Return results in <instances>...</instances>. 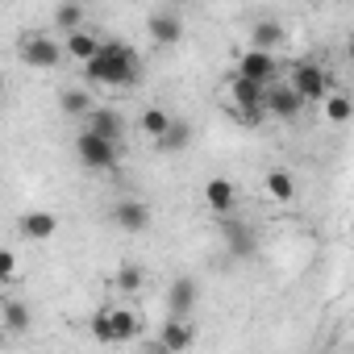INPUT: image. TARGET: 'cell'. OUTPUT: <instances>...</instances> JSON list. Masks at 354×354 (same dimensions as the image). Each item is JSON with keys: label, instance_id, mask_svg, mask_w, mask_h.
Returning a JSON list of instances; mask_svg holds the SVG:
<instances>
[{"label": "cell", "instance_id": "obj_4", "mask_svg": "<svg viewBox=\"0 0 354 354\" xmlns=\"http://www.w3.org/2000/svg\"><path fill=\"white\" fill-rule=\"evenodd\" d=\"M17 55H21V63L34 67V71H55V67L63 63V42H59L55 34H21Z\"/></svg>", "mask_w": 354, "mask_h": 354}, {"label": "cell", "instance_id": "obj_12", "mask_svg": "<svg viewBox=\"0 0 354 354\" xmlns=\"http://www.w3.org/2000/svg\"><path fill=\"white\" fill-rule=\"evenodd\" d=\"M192 342H196V325H192L188 317H171V321H162V329H158V346H162V350L180 354V350H188Z\"/></svg>", "mask_w": 354, "mask_h": 354}, {"label": "cell", "instance_id": "obj_16", "mask_svg": "<svg viewBox=\"0 0 354 354\" xmlns=\"http://www.w3.org/2000/svg\"><path fill=\"white\" fill-rule=\"evenodd\" d=\"M196 300H201L196 279H175V283L167 288V308H171V317H192Z\"/></svg>", "mask_w": 354, "mask_h": 354}, {"label": "cell", "instance_id": "obj_11", "mask_svg": "<svg viewBox=\"0 0 354 354\" xmlns=\"http://www.w3.org/2000/svg\"><path fill=\"white\" fill-rule=\"evenodd\" d=\"M84 129H92V133H100V138H109V142H125V121H121V113L100 109V104H92V109L84 113Z\"/></svg>", "mask_w": 354, "mask_h": 354}, {"label": "cell", "instance_id": "obj_6", "mask_svg": "<svg viewBox=\"0 0 354 354\" xmlns=\"http://www.w3.org/2000/svg\"><path fill=\"white\" fill-rule=\"evenodd\" d=\"M75 154H80V162H84L88 171H113V167L121 162V142H109V138H100V133H92V129H80Z\"/></svg>", "mask_w": 354, "mask_h": 354}, {"label": "cell", "instance_id": "obj_2", "mask_svg": "<svg viewBox=\"0 0 354 354\" xmlns=\"http://www.w3.org/2000/svg\"><path fill=\"white\" fill-rule=\"evenodd\" d=\"M88 325H92V337L100 346H125V342H133L142 333V317L129 304H104Z\"/></svg>", "mask_w": 354, "mask_h": 354}, {"label": "cell", "instance_id": "obj_20", "mask_svg": "<svg viewBox=\"0 0 354 354\" xmlns=\"http://www.w3.org/2000/svg\"><path fill=\"white\" fill-rule=\"evenodd\" d=\"M188 142H192V125L180 121V117H171V125H167V133L154 142V150H158V154H175V150H188Z\"/></svg>", "mask_w": 354, "mask_h": 354}, {"label": "cell", "instance_id": "obj_13", "mask_svg": "<svg viewBox=\"0 0 354 354\" xmlns=\"http://www.w3.org/2000/svg\"><path fill=\"white\" fill-rule=\"evenodd\" d=\"M221 238H225V246H230L234 259H250L254 254V230L246 221H234L230 213L221 217Z\"/></svg>", "mask_w": 354, "mask_h": 354}, {"label": "cell", "instance_id": "obj_27", "mask_svg": "<svg viewBox=\"0 0 354 354\" xmlns=\"http://www.w3.org/2000/svg\"><path fill=\"white\" fill-rule=\"evenodd\" d=\"M21 279V263H17V250L0 246V288H13Z\"/></svg>", "mask_w": 354, "mask_h": 354}, {"label": "cell", "instance_id": "obj_14", "mask_svg": "<svg viewBox=\"0 0 354 354\" xmlns=\"http://www.w3.org/2000/svg\"><path fill=\"white\" fill-rule=\"evenodd\" d=\"M146 34H150L154 46H180V38H184V21L175 17V13H150Z\"/></svg>", "mask_w": 354, "mask_h": 354}, {"label": "cell", "instance_id": "obj_10", "mask_svg": "<svg viewBox=\"0 0 354 354\" xmlns=\"http://www.w3.org/2000/svg\"><path fill=\"white\" fill-rule=\"evenodd\" d=\"M205 205H209L213 217L234 213V209H238V188H234V180H225V175H213V180L205 184Z\"/></svg>", "mask_w": 354, "mask_h": 354}, {"label": "cell", "instance_id": "obj_22", "mask_svg": "<svg viewBox=\"0 0 354 354\" xmlns=\"http://www.w3.org/2000/svg\"><path fill=\"white\" fill-rule=\"evenodd\" d=\"M350 113H354V104H350V96H346V92H337V88L321 100V117H325L329 125H346V121H350Z\"/></svg>", "mask_w": 354, "mask_h": 354}, {"label": "cell", "instance_id": "obj_3", "mask_svg": "<svg viewBox=\"0 0 354 354\" xmlns=\"http://www.w3.org/2000/svg\"><path fill=\"white\" fill-rule=\"evenodd\" d=\"M263 92H267V84H254V80H246V75H234L230 84H225V109L242 121V125H259L267 113H263Z\"/></svg>", "mask_w": 354, "mask_h": 354}, {"label": "cell", "instance_id": "obj_9", "mask_svg": "<svg viewBox=\"0 0 354 354\" xmlns=\"http://www.w3.org/2000/svg\"><path fill=\"white\" fill-rule=\"evenodd\" d=\"M113 221H117V230H125V234H142V230H150L154 213H150L146 201H117V205H113Z\"/></svg>", "mask_w": 354, "mask_h": 354}, {"label": "cell", "instance_id": "obj_5", "mask_svg": "<svg viewBox=\"0 0 354 354\" xmlns=\"http://www.w3.org/2000/svg\"><path fill=\"white\" fill-rule=\"evenodd\" d=\"M288 84H292V92H296L304 104H321V100L333 92V75H329L321 63H296L292 75H288Z\"/></svg>", "mask_w": 354, "mask_h": 354}, {"label": "cell", "instance_id": "obj_24", "mask_svg": "<svg viewBox=\"0 0 354 354\" xmlns=\"http://www.w3.org/2000/svg\"><path fill=\"white\" fill-rule=\"evenodd\" d=\"M88 21V9H84V0H63V5L55 9V30H80Z\"/></svg>", "mask_w": 354, "mask_h": 354}, {"label": "cell", "instance_id": "obj_19", "mask_svg": "<svg viewBox=\"0 0 354 354\" xmlns=\"http://www.w3.org/2000/svg\"><path fill=\"white\" fill-rule=\"evenodd\" d=\"M263 192H267V201H275V205H292V201H296V175H292V171H267Z\"/></svg>", "mask_w": 354, "mask_h": 354}, {"label": "cell", "instance_id": "obj_15", "mask_svg": "<svg viewBox=\"0 0 354 354\" xmlns=\"http://www.w3.org/2000/svg\"><path fill=\"white\" fill-rule=\"evenodd\" d=\"M17 230H21V238H30V242H50V238L59 234V217H55L50 209H34V213H26V217L17 221Z\"/></svg>", "mask_w": 354, "mask_h": 354}, {"label": "cell", "instance_id": "obj_8", "mask_svg": "<svg viewBox=\"0 0 354 354\" xmlns=\"http://www.w3.org/2000/svg\"><path fill=\"white\" fill-rule=\"evenodd\" d=\"M234 75H246V80H254V84H275L279 80V63H275V55L271 50H242L238 55V71Z\"/></svg>", "mask_w": 354, "mask_h": 354}, {"label": "cell", "instance_id": "obj_18", "mask_svg": "<svg viewBox=\"0 0 354 354\" xmlns=\"http://www.w3.org/2000/svg\"><path fill=\"white\" fill-rule=\"evenodd\" d=\"M100 42L104 38H96L92 30H67V42H63V59H75V63H88L96 50H100Z\"/></svg>", "mask_w": 354, "mask_h": 354}, {"label": "cell", "instance_id": "obj_26", "mask_svg": "<svg viewBox=\"0 0 354 354\" xmlns=\"http://www.w3.org/2000/svg\"><path fill=\"white\" fill-rule=\"evenodd\" d=\"M113 288H117V292H125V296H133V292H142V288H146V271H142L138 263H121V267H117V275H113Z\"/></svg>", "mask_w": 354, "mask_h": 354}, {"label": "cell", "instance_id": "obj_1", "mask_svg": "<svg viewBox=\"0 0 354 354\" xmlns=\"http://www.w3.org/2000/svg\"><path fill=\"white\" fill-rule=\"evenodd\" d=\"M84 75L88 84H100V88H133L142 80V59L129 42H100V50L84 63Z\"/></svg>", "mask_w": 354, "mask_h": 354}, {"label": "cell", "instance_id": "obj_7", "mask_svg": "<svg viewBox=\"0 0 354 354\" xmlns=\"http://www.w3.org/2000/svg\"><path fill=\"white\" fill-rule=\"evenodd\" d=\"M263 113H267V117H275V121H300L304 100L292 92V84H279V88H271V84H267V92H263Z\"/></svg>", "mask_w": 354, "mask_h": 354}, {"label": "cell", "instance_id": "obj_25", "mask_svg": "<svg viewBox=\"0 0 354 354\" xmlns=\"http://www.w3.org/2000/svg\"><path fill=\"white\" fill-rule=\"evenodd\" d=\"M30 304L26 300H5V308H0V321H5V329L9 333H26L30 329Z\"/></svg>", "mask_w": 354, "mask_h": 354}, {"label": "cell", "instance_id": "obj_28", "mask_svg": "<svg viewBox=\"0 0 354 354\" xmlns=\"http://www.w3.org/2000/svg\"><path fill=\"white\" fill-rule=\"evenodd\" d=\"M0 100H5V75H0Z\"/></svg>", "mask_w": 354, "mask_h": 354}, {"label": "cell", "instance_id": "obj_17", "mask_svg": "<svg viewBox=\"0 0 354 354\" xmlns=\"http://www.w3.org/2000/svg\"><path fill=\"white\" fill-rule=\"evenodd\" d=\"M283 42H288V34H283V26H279L275 17H259V21L250 26V46H254V50H271V55H275Z\"/></svg>", "mask_w": 354, "mask_h": 354}, {"label": "cell", "instance_id": "obj_29", "mask_svg": "<svg viewBox=\"0 0 354 354\" xmlns=\"http://www.w3.org/2000/svg\"><path fill=\"white\" fill-rule=\"evenodd\" d=\"M317 5H321V0H317Z\"/></svg>", "mask_w": 354, "mask_h": 354}, {"label": "cell", "instance_id": "obj_23", "mask_svg": "<svg viewBox=\"0 0 354 354\" xmlns=\"http://www.w3.org/2000/svg\"><path fill=\"white\" fill-rule=\"evenodd\" d=\"M167 125H171V113H167V109H158V104L142 109V117H138V129H142L150 142H158V138L167 133Z\"/></svg>", "mask_w": 354, "mask_h": 354}, {"label": "cell", "instance_id": "obj_21", "mask_svg": "<svg viewBox=\"0 0 354 354\" xmlns=\"http://www.w3.org/2000/svg\"><path fill=\"white\" fill-rule=\"evenodd\" d=\"M92 104H96V100H92L88 88H63V92H59V109H63L67 117H75V121H84V113H88Z\"/></svg>", "mask_w": 354, "mask_h": 354}]
</instances>
